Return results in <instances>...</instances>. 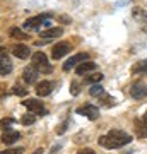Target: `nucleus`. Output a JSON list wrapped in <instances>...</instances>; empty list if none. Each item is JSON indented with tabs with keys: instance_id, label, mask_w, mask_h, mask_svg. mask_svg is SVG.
<instances>
[{
	"instance_id": "obj_1",
	"label": "nucleus",
	"mask_w": 147,
	"mask_h": 154,
	"mask_svg": "<svg viewBox=\"0 0 147 154\" xmlns=\"http://www.w3.org/2000/svg\"><path fill=\"white\" fill-rule=\"evenodd\" d=\"M128 142H132V135H128L127 132H123L120 128L109 130L106 135L99 137V144L104 149H120L123 146H127Z\"/></svg>"
},
{
	"instance_id": "obj_2",
	"label": "nucleus",
	"mask_w": 147,
	"mask_h": 154,
	"mask_svg": "<svg viewBox=\"0 0 147 154\" xmlns=\"http://www.w3.org/2000/svg\"><path fill=\"white\" fill-rule=\"evenodd\" d=\"M33 65L39 72H51V65H50V62H48V57L44 55L43 51L33 53Z\"/></svg>"
},
{
	"instance_id": "obj_3",
	"label": "nucleus",
	"mask_w": 147,
	"mask_h": 154,
	"mask_svg": "<svg viewBox=\"0 0 147 154\" xmlns=\"http://www.w3.org/2000/svg\"><path fill=\"white\" fill-rule=\"evenodd\" d=\"M22 105L26 106L33 115H44L46 113V110H44V106H43V101H39V99L29 98L26 101H22Z\"/></svg>"
},
{
	"instance_id": "obj_4",
	"label": "nucleus",
	"mask_w": 147,
	"mask_h": 154,
	"mask_svg": "<svg viewBox=\"0 0 147 154\" xmlns=\"http://www.w3.org/2000/svg\"><path fill=\"white\" fill-rule=\"evenodd\" d=\"M70 50H72V45L70 43H67V41H60V43H57L53 46L51 57H53L55 60H58V58H62V57H65Z\"/></svg>"
},
{
	"instance_id": "obj_5",
	"label": "nucleus",
	"mask_w": 147,
	"mask_h": 154,
	"mask_svg": "<svg viewBox=\"0 0 147 154\" xmlns=\"http://www.w3.org/2000/svg\"><path fill=\"white\" fill-rule=\"evenodd\" d=\"M50 14H39V16H34L31 17V19H27L26 22H24V28L26 29H38L43 22H46L50 19Z\"/></svg>"
},
{
	"instance_id": "obj_6",
	"label": "nucleus",
	"mask_w": 147,
	"mask_h": 154,
	"mask_svg": "<svg viewBox=\"0 0 147 154\" xmlns=\"http://www.w3.org/2000/svg\"><path fill=\"white\" fill-rule=\"evenodd\" d=\"M77 113L82 116H87L89 120H96L99 116V110L98 106H93V105H84L81 108H77Z\"/></svg>"
},
{
	"instance_id": "obj_7",
	"label": "nucleus",
	"mask_w": 147,
	"mask_h": 154,
	"mask_svg": "<svg viewBox=\"0 0 147 154\" xmlns=\"http://www.w3.org/2000/svg\"><path fill=\"white\" fill-rule=\"evenodd\" d=\"M130 96L133 99H142L147 96V84L145 82H135L130 88Z\"/></svg>"
},
{
	"instance_id": "obj_8",
	"label": "nucleus",
	"mask_w": 147,
	"mask_h": 154,
	"mask_svg": "<svg viewBox=\"0 0 147 154\" xmlns=\"http://www.w3.org/2000/svg\"><path fill=\"white\" fill-rule=\"evenodd\" d=\"M86 60H89V55H87V53H77V55L70 57V58L63 63V70H70V69H74L79 62H86Z\"/></svg>"
},
{
	"instance_id": "obj_9",
	"label": "nucleus",
	"mask_w": 147,
	"mask_h": 154,
	"mask_svg": "<svg viewBox=\"0 0 147 154\" xmlns=\"http://www.w3.org/2000/svg\"><path fill=\"white\" fill-rule=\"evenodd\" d=\"M38 74H39V70L36 69V67L29 65V67L24 69V72H22V79H24L27 84H34L36 82V79H38Z\"/></svg>"
},
{
	"instance_id": "obj_10",
	"label": "nucleus",
	"mask_w": 147,
	"mask_h": 154,
	"mask_svg": "<svg viewBox=\"0 0 147 154\" xmlns=\"http://www.w3.org/2000/svg\"><path fill=\"white\" fill-rule=\"evenodd\" d=\"M55 84L51 82V81H43V82H38L36 84V94L38 96H41V98H44V96H48L51 91H53Z\"/></svg>"
},
{
	"instance_id": "obj_11",
	"label": "nucleus",
	"mask_w": 147,
	"mask_h": 154,
	"mask_svg": "<svg viewBox=\"0 0 147 154\" xmlns=\"http://www.w3.org/2000/svg\"><path fill=\"white\" fill-rule=\"evenodd\" d=\"M29 53H31V50H29V46H26V45H16V46H12V55L17 57V58H21V60H26L27 57H29Z\"/></svg>"
},
{
	"instance_id": "obj_12",
	"label": "nucleus",
	"mask_w": 147,
	"mask_h": 154,
	"mask_svg": "<svg viewBox=\"0 0 147 154\" xmlns=\"http://www.w3.org/2000/svg\"><path fill=\"white\" fill-rule=\"evenodd\" d=\"M94 70H96V63L91 62V60L81 62V63L75 67V72L79 74V75H84V74H87V72H94Z\"/></svg>"
},
{
	"instance_id": "obj_13",
	"label": "nucleus",
	"mask_w": 147,
	"mask_h": 154,
	"mask_svg": "<svg viewBox=\"0 0 147 154\" xmlns=\"http://www.w3.org/2000/svg\"><path fill=\"white\" fill-rule=\"evenodd\" d=\"M17 139H19V132H17V130H11V128H7V130H4V134H2V142L7 144V146L14 144Z\"/></svg>"
},
{
	"instance_id": "obj_14",
	"label": "nucleus",
	"mask_w": 147,
	"mask_h": 154,
	"mask_svg": "<svg viewBox=\"0 0 147 154\" xmlns=\"http://www.w3.org/2000/svg\"><path fill=\"white\" fill-rule=\"evenodd\" d=\"M135 132L137 137H147V118H140V120H135Z\"/></svg>"
},
{
	"instance_id": "obj_15",
	"label": "nucleus",
	"mask_w": 147,
	"mask_h": 154,
	"mask_svg": "<svg viewBox=\"0 0 147 154\" xmlns=\"http://www.w3.org/2000/svg\"><path fill=\"white\" fill-rule=\"evenodd\" d=\"M133 16L137 17V22L140 24L142 31L147 33V12L140 11V9H135V11H133Z\"/></svg>"
},
{
	"instance_id": "obj_16",
	"label": "nucleus",
	"mask_w": 147,
	"mask_h": 154,
	"mask_svg": "<svg viewBox=\"0 0 147 154\" xmlns=\"http://www.w3.org/2000/svg\"><path fill=\"white\" fill-rule=\"evenodd\" d=\"M41 34V38L44 39H51V38H58V36H62L63 34V29L62 28H50V29H44Z\"/></svg>"
},
{
	"instance_id": "obj_17",
	"label": "nucleus",
	"mask_w": 147,
	"mask_h": 154,
	"mask_svg": "<svg viewBox=\"0 0 147 154\" xmlns=\"http://www.w3.org/2000/svg\"><path fill=\"white\" fill-rule=\"evenodd\" d=\"M11 72H12V63H11V60H9L5 55L0 57V74H2V75H9Z\"/></svg>"
},
{
	"instance_id": "obj_18",
	"label": "nucleus",
	"mask_w": 147,
	"mask_h": 154,
	"mask_svg": "<svg viewBox=\"0 0 147 154\" xmlns=\"http://www.w3.org/2000/svg\"><path fill=\"white\" fill-rule=\"evenodd\" d=\"M101 79H103V74L94 72V74H89V75L84 77V82H87V84H98Z\"/></svg>"
},
{
	"instance_id": "obj_19",
	"label": "nucleus",
	"mask_w": 147,
	"mask_h": 154,
	"mask_svg": "<svg viewBox=\"0 0 147 154\" xmlns=\"http://www.w3.org/2000/svg\"><path fill=\"white\" fill-rule=\"evenodd\" d=\"M132 72L133 74H147V60H142L139 63H135L132 67Z\"/></svg>"
},
{
	"instance_id": "obj_20",
	"label": "nucleus",
	"mask_w": 147,
	"mask_h": 154,
	"mask_svg": "<svg viewBox=\"0 0 147 154\" xmlns=\"http://www.w3.org/2000/svg\"><path fill=\"white\" fill-rule=\"evenodd\" d=\"M9 34H11L12 38H17V39H27V38H29V34H27V33H22L19 28H11Z\"/></svg>"
},
{
	"instance_id": "obj_21",
	"label": "nucleus",
	"mask_w": 147,
	"mask_h": 154,
	"mask_svg": "<svg viewBox=\"0 0 147 154\" xmlns=\"http://www.w3.org/2000/svg\"><path fill=\"white\" fill-rule=\"evenodd\" d=\"M16 123V118H12V116H5V118H2L0 120V128H4V130H7L11 125H14Z\"/></svg>"
},
{
	"instance_id": "obj_22",
	"label": "nucleus",
	"mask_w": 147,
	"mask_h": 154,
	"mask_svg": "<svg viewBox=\"0 0 147 154\" xmlns=\"http://www.w3.org/2000/svg\"><path fill=\"white\" fill-rule=\"evenodd\" d=\"M91 96H103L104 94V89L99 86V84H93V88H91Z\"/></svg>"
},
{
	"instance_id": "obj_23",
	"label": "nucleus",
	"mask_w": 147,
	"mask_h": 154,
	"mask_svg": "<svg viewBox=\"0 0 147 154\" xmlns=\"http://www.w3.org/2000/svg\"><path fill=\"white\" fill-rule=\"evenodd\" d=\"M34 122H36V118H34L33 115H24L21 118V123L22 125H33Z\"/></svg>"
},
{
	"instance_id": "obj_24",
	"label": "nucleus",
	"mask_w": 147,
	"mask_h": 154,
	"mask_svg": "<svg viewBox=\"0 0 147 154\" xmlns=\"http://www.w3.org/2000/svg\"><path fill=\"white\" fill-rule=\"evenodd\" d=\"M12 93L17 94V96H26L27 89L26 88H21V86H14V88H12Z\"/></svg>"
},
{
	"instance_id": "obj_25",
	"label": "nucleus",
	"mask_w": 147,
	"mask_h": 154,
	"mask_svg": "<svg viewBox=\"0 0 147 154\" xmlns=\"http://www.w3.org/2000/svg\"><path fill=\"white\" fill-rule=\"evenodd\" d=\"M22 152H24L22 147H16V149H5V151H2L0 154H22Z\"/></svg>"
},
{
	"instance_id": "obj_26",
	"label": "nucleus",
	"mask_w": 147,
	"mask_h": 154,
	"mask_svg": "<svg viewBox=\"0 0 147 154\" xmlns=\"http://www.w3.org/2000/svg\"><path fill=\"white\" fill-rule=\"evenodd\" d=\"M67 125H69V122H63V123H62V125L58 127V128H57V134H58V135H62V134H63V132L67 130Z\"/></svg>"
},
{
	"instance_id": "obj_27",
	"label": "nucleus",
	"mask_w": 147,
	"mask_h": 154,
	"mask_svg": "<svg viewBox=\"0 0 147 154\" xmlns=\"http://www.w3.org/2000/svg\"><path fill=\"white\" fill-rule=\"evenodd\" d=\"M79 93V88H77V82H72V94Z\"/></svg>"
},
{
	"instance_id": "obj_28",
	"label": "nucleus",
	"mask_w": 147,
	"mask_h": 154,
	"mask_svg": "<svg viewBox=\"0 0 147 154\" xmlns=\"http://www.w3.org/2000/svg\"><path fill=\"white\" fill-rule=\"evenodd\" d=\"M77 154H94L93 149H84V151H79Z\"/></svg>"
},
{
	"instance_id": "obj_29",
	"label": "nucleus",
	"mask_w": 147,
	"mask_h": 154,
	"mask_svg": "<svg viewBox=\"0 0 147 154\" xmlns=\"http://www.w3.org/2000/svg\"><path fill=\"white\" fill-rule=\"evenodd\" d=\"M60 21H62V22H70V19H69V17H65V16H62Z\"/></svg>"
},
{
	"instance_id": "obj_30",
	"label": "nucleus",
	"mask_w": 147,
	"mask_h": 154,
	"mask_svg": "<svg viewBox=\"0 0 147 154\" xmlns=\"http://www.w3.org/2000/svg\"><path fill=\"white\" fill-rule=\"evenodd\" d=\"M5 55V48H4V46H0V57H4Z\"/></svg>"
},
{
	"instance_id": "obj_31",
	"label": "nucleus",
	"mask_w": 147,
	"mask_h": 154,
	"mask_svg": "<svg viewBox=\"0 0 147 154\" xmlns=\"http://www.w3.org/2000/svg\"><path fill=\"white\" fill-rule=\"evenodd\" d=\"M33 154H43V149H36V151H34Z\"/></svg>"
},
{
	"instance_id": "obj_32",
	"label": "nucleus",
	"mask_w": 147,
	"mask_h": 154,
	"mask_svg": "<svg viewBox=\"0 0 147 154\" xmlns=\"http://www.w3.org/2000/svg\"><path fill=\"white\" fill-rule=\"evenodd\" d=\"M144 118H147V111H145V115H144Z\"/></svg>"
}]
</instances>
